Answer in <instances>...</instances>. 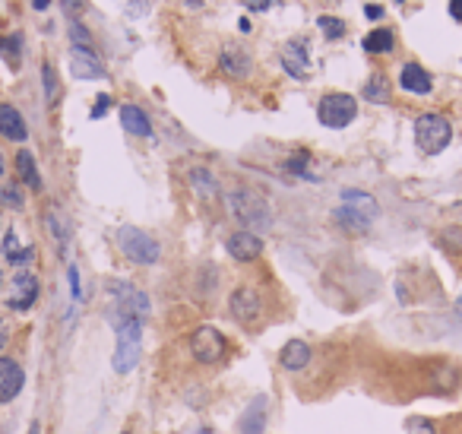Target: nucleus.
I'll return each mask as SVG.
<instances>
[{
  "label": "nucleus",
  "instance_id": "obj_1",
  "mask_svg": "<svg viewBox=\"0 0 462 434\" xmlns=\"http://www.w3.org/2000/svg\"><path fill=\"white\" fill-rule=\"evenodd\" d=\"M111 323L118 329V349H114V371L118 374H130L140 361V339H142V320L136 317H124L114 311L111 314Z\"/></svg>",
  "mask_w": 462,
  "mask_h": 434
},
{
  "label": "nucleus",
  "instance_id": "obj_2",
  "mask_svg": "<svg viewBox=\"0 0 462 434\" xmlns=\"http://www.w3.org/2000/svg\"><path fill=\"white\" fill-rule=\"evenodd\" d=\"M228 210L241 225L257 228V232H266L269 225H272V210H269V203L263 200L257 190H247V188L231 190V194H228Z\"/></svg>",
  "mask_w": 462,
  "mask_h": 434
},
{
  "label": "nucleus",
  "instance_id": "obj_3",
  "mask_svg": "<svg viewBox=\"0 0 462 434\" xmlns=\"http://www.w3.org/2000/svg\"><path fill=\"white\" fill-rule=\"evenodd\" d=\"M118 247H120V254L127 257L130 263H140V266H152V263H158V257H162L158 241L152 238L149 232L136 228V225H124V228H120V232H118Z\"/></svg>",
  "mask_w": 462,
  "mask_h": 434
},
{
  "label": "nucleus",
  "instance_id": "obj_4",
  "mask_svg": "<svg viewBox=\"0 0 462 434\" xmlns=\"http://www.w3.org/2000/svg\"><path fill=\"white\" fill-rule=\"evenodd\" d=\"M453 140V127H450V120L437 111H427L415 120V143L418 150L425 152V156H437L443 152Z\"/></svg>",
  "mask_w": 462,
  "mask_h": 434
},
{
  "label": "nucleus",
  "instance_id": "obj_5",
  "mask_svg": "<svg viewBox=\"0 0 462 434\" xmlns=\"http://www.w3.org/2000/svg\"><path fill=\"white\" fill-rule=\"evenodd\" d=\"M317 118H320L323 127H333V130L349 127L351 120L358 118V98L349 96V92H329L317 105Z\"/></svg>",
  "mask_w": 462,
  "mask_h": 434
},
{
  "label": "nucleus",
  "instance_id": "obj_6",
  "mask_svg": "<svg viewBox=\"0 0 462 434\" xmlns=\"http://www.w3.org/2000/svg\"><path fill=\"white\" fill-rule=\"evenodd\" d=\"M190 355H194L200 365H216L228 355V343L219 333L216 327H200L190 333Z\"/></svg>",
  "mask_w": 462,
  "mask_h": 434
},
{
  "label": "nucleus",
  "instance_id": "obj_7",
  "mask_svg": "<svg viewBox=\"0 0 462 434\" xmlns=\"http://www.w3.org/2000/svg\"><path fill=\"white\" fill-rule=\"evenodd\" d=\"M111 295H114V301H118V314H124V317H136V320H146L149 317V295H142L136 285H130V282H111Z\"/></svg>",
  "mask_w": 462,
  "mask_h": 434
},
{
  "label": "nucleus",
  "instance_id": "obj_8",
  "mask_svg": "<svg viewBox=\"0 0 462 434\" xmlns=\"http://www.w3.org/2000/svg\"><path fill=\"white\" fill-rule=\"evenodd\" d=\"M228 311H231V317H234L238 323L250 327V323H254L257 317L263 314V298H260V292H257L254 285H238V289L231 292V298H228Z\"/></svg>",
  "mask_w": 462,
  "mask_h": 434
},
{
  "label": "nucleus",
  "instance_id": "obj_9",
  "mask_svg": "<svg viewBox=\"0 0 462 434\" xmlns=\"http://www.w3.org/2000/svg\"><path fill=\"white\" fill-rule=\"evenodd\" d=\"M38 301V276H32L29 270H19L10 282V295H7V307L10 311H29Z\"/></svg>",
  "mask_w": 462,
  "mask_h": 434
},
{
  "label": "nucleus",
  "instance_id": "obj_10",
  "mask_svg": "<svg viewBox=\"0 0 462 434\" xmlns=\"http://www.w3.org/2000/svg\"><path fill=\"white\" fill-rule=\"evenodd\" d=\"M282 67L295 80H307L311 76V45L307 38H291L282 48Z\"/></svg>",
  "mask_w": 462,
  "mask_h": 434
},
{
  "label": "nucleus",
  "instance_id": "obj_11",
  "mask_svg": "<svg viewBox=\"0 0 462 434\" xmlns=\"http://www.w3.org/2000/svg\"><path fill=\"white\" fill-rule=\"evenodd\" d=\"M219 67H222V73L231 76V80H247L254 60H250V54H247L244 48L231 42V45H225L222 51H219Z\"/></svg>",
  "mask_w": 462,
  "mask_h": 434
},
{
  "label": "nucleus",
  "instance_id": "obj_12",
  "mask_svg": "<svg viewBox=\"0 0 462 434\" xmlns=\"http://www.w3.org/2000/svg\"><path fill=\"white\" fill-rule=\"evenodd\" d=\"M225 247H228L231 260L250 263V260H257V257L263 254V238L257 232H234V235H228Z\"/></svg>",
  "mask_w": 462,
  "mask_h": 434
},
{
  "label": "nucleus",
  "instance_id": "obj_13",
  "mask_svg": "<svg viewBox=\"0 0 462 434\" xmlns=\"http://www.w3.org/2000/svg\"><path fill=\"white\" fill-rule=\"evenodd\" d=\"M70 70L76 80H102L104 76V64L92 48H70Z\"/></svg>",
  "mask_w": 462,
  "mask_h": 434
},
{
  "label": "nucleus",
  "instance_id": "obj_14",
  "mask_svg": "<svg viewBox=\"0 0 462 434\" xmlns=\"http://www.w3.org/2000/svg\"><path fill=\"white\" fill-rule=\"evenodd\" d=\"M23 383H26V374H23V368H19V361L0 359V406L13 403L19 397Z\"/></svg>",
  "mask_w": 462,
  "mask_h": 434
},
{
  "label": "nucleus",
  "instance_id": "obj_15",
  "mask_svg": "<svg viewBox=\"0 0 462 434\" xmlns=\"http://www.w3.org/2000/svg\"><path fill=\"white\" fill-rule=\"evenodd\" d=\"M0 134L13 143H23L26 136H29V127H26L23 114L16 111V105H10V102H0Z\"/></svg>",
  "mask_w": 462,
  "mask_h": 434
},
{
  "label": "nucleus",
  "instance_id": "obj_16",
  "mask_svg": "<svg viewBox=\"0 0 462 434\" xmlns=\"http://www.w3.org/2000/svg\"><path fill=\"white\" fill-rule=\"evenodd\" d=\"M399 86L405 92H415V96H427L434 89V80L421 64H403V73H399Z\"/></svg>",
  "mask_w": 462,
  "mask_h": 434
},
{
  "label": "nucleus",
  "instance_id": "obj_17",
  "mask_svg": "<svg viewBox=\"0 0 462 434\" xmlns=\"http://www.w3.org/2000/svg\"><path fill=\"white\" fill-rule=\"evenodd\" d=\"M311 345L304 339H288L282 345V352H279V361H282L285 371H301V368L311 365Z\"/></svg>",
  "mask_w": 462,
  "mask_h": 434
},
{
  "label": "nucleus",
  "instance_id": "obj_18",
  "mask_svg": "<svg viewBox=\"0 0 462 434\" xmlns=\"http://www.w3.org/2000/svg\"><path fill=\"white\" fill-rule=\"evenodd\" d=\"M120 124H124V130L133 136H149L152 134V120L149 114L142 111L140 105H120Z\"/></svg>",
  "mask_w": 462,
  "mask_h": 434
},
{
  "label": "nucleus",
  "instance_id": "obj_19",
  "mask_svg": "<svg viewBox=\"0 0 462 434\" xmlns=\"http://www.w3.org/2000/svg\"><path fill=\"white\" fill-rule=\"evenodd\" d=\"M3 260L10 263V266H19V270H23V266H29L32 263V257H35V247H29V244H19V238H16V232L13 228H10L7 235H3Z\"/></svg>",
  "mask_w": 462,
  "mask_h": 434
},
{
  "label": "nucleus",
  "instance_id": "obj_20",
  "mask_svg": "<svg viewBox=\"0 0 462 434\" xmlns=\"http://www.w3.org/2000/svg\"><path fill=\"white\" fill-rule=\"evenodd\" d=\"M16 174H19V181H23L29 190H41V174H38L35 156H32L29 150L16 152Z\"/></svg>",
  "mask_w": 462,
  "mask_h": 434
},
{
  "label": "nucleus",
  "instance_id": "obj_21",
  "mask_svg": "<svg viewBox=\"0 0 462 434\" xmlns=\"http://www.w3.org/2000/svg\"><path fill=\"white\" fill-rule=\"evenodd\" d=\"M187 181H190V188L196 190V197H203V200H216L219 184H216V174L209 172V168H190Z\"/></svg>",
  "mask_w": 462,
  "mask_h": 434
},
{
  "label": "nucleus",
  "instance_id": "obj_22",
  "mask_svg": "<svg viewBox=\"0 0 462 434\" xmlns=\"http://www.w3.org/2000/svg\"><path fill=\"white\" fill-rule=\"evenodd\" d=\"M45 225H48V232H51V238L57 241L60 251H67V241H70V222H67V216H64L57 206H51V210L45 213Z\"/></svg>",
  "mask_w": 462,
  "mask_h": 434
},
{
  "label": "nucleus",
  "instance_id": "obj_23",
  "mask_svg": "<svg viewBox=\"0 0 462 434\" xmlns=\"http://www.w3.org/2000/svg\"><path fill=\"white\" fill-rule=\"evenodd\" d=\"M333 219H335V225H342L345 232H351V235H361L371 228V219L361 216L358 210H349V206H339V210L333 213Z\"/></svg>",
  "mask_w": 462,
  "mask_h": 434
},
{
  "label": "nucleus",
  "instance_id": "obj_24",
  "mask_svg": "<svg viewBox=\"0 0 462 434\" xmlns=\"http://www.w3.org/2000/svg\"><path fill=\"white\" fill-rule=\"evenodd\" d=\"M361 48H364L367 54H389V51L396 48V35H393V29H373L371 35H364Z\"/></svg>",
  "mask_w": 462,
  "mask_h": 434
},
{
  "label": "nucleus",
  "instance_id": "obj_25",
  "mask_svg": "<svg viewBox=\"0 0 462 434\" xmlns=\"http://www.w3.org/2000/svg\"><path fill=\"white\" fill-rule=\"evenodd\" d=\"M342 206H349V210H358L361 216H367V219L377 216V200H373L371 194H364V190H345V194H342Z\"/></svg>",
  "mask_w": 462,
  "mask_h": 434
},
{
  "label": "nucleus",
  "instance_id": "obj_26",
  "mask_svg": "<svg viewBox=\"0 0 462 434\" xmlns=\"http://www.w3.org/2000/svg\"><path fill=\"white\" fill-rule=\"evenodd\" d=\"M361 96H364L367 102H373V105H383V102H389V80L383 73H373L371 80L361 86Z\"/></svg>",
  "mask_w": 462,
  "mask_h": 434
},
{
  "label": "nucleus",
  "instance_id": "obj_27",
  "mask_svg": "<svg viewBox=\"0 0 462 434\" xmlns=\"http://www.w3.org/2000/svg\"><path fill=\"white\" fill-rule=\"evenodd\" d=\"M0 203H3L7 210H23V203H26L23 188H19V184H3V188H0Z\"/></svg>",
  "mask_w": 462,
  "mask_h": 434
},
{
  "label": "nucleus",
  "instance_id": "obj_28",
  "mask_svg": "<svg viewBox=\"0 0 462 434\" xmlns=\"http://www.w3.org/2000/svg\"><path fill=\"white\" fill-rule=\"evenodd\" d=\"M317 23H320L323 35H326L329 42H333V38H342L345 32H349V26H345L342 19H339V16H320V19H317Z\"/></svg>",
  "mask_w": 462,
  "mask_h": 434
},
{
  "label": "nucleus",
  "instance_id": "obj_29",
  "mask_svg": "<svg viewBox=\"0 0 462 434\" xmlns=\"http://www.w3.org/2000/svg\"><path fill=\"white\" fill-rule=\"evenodd\" d=\"M41 80H45V96H48V102H57V96H60V82H57V73H54V67L51 64H41Z\"/></svg>",
  "mask_w": 462,
  "mask_h": 434
},
{
  "label": "nucleus",
  "instance_id": "obj_30",
  "mask_svg": "<svg viewBox=\"0 0 462 434\" xmlns=\"http://www.w3.org/2000/svg\"><path fill=\"white\" fill-rule=\"evenodd\" d=\"M19 48H23V38H19V35L0 38V54H3V57H10V64H13V67H19Z\"/></svg>",
  "mask_w": 462,
  "mask_h": 434
},
{
  "label": "nucleus",
  "instance_id": "obj_31",
  "mask_svg": "<svg viewBox=\"0 0 462 434\" xmlns=\"http://www.w3.org/2000/svg\"><path fill=\"white\" fill-rule=\"evenodd\" d=\"M118 7L124 10L127 19H142V16L149 13V0H118Z\"/></svg>",
  "mask_w": 462,
  "mask_h": 434
},
{
  "label": "nucleus",
  "instance_id": "obj_32",
  "mask_svg": "<svg viewBox=\"0 0 462 434\" xmlns=\"http://www.w3.org/2000/svg\"><path fill=\"white\" fill-rule=\"evenodd\" d=\"M307 162H311V156H307V152H298V156H291L288 162H285V168H288L291 174H301V178H307Z\"/></svg>",
  "mask_w": 462,
  "mask_h": 434
},
{
  "label": "nucleus",
  "instance_id": "obj_33",
  "mask_svg": "<svg viewBox=\"0 0 462 434\" xmlns=\"http://www.w3.org/2000/svg\"><path fill=\"white\" fill-rule=\"evenodd\" d=\"M70 38L76 42V48H92L89 29H86V26H80V23H70Z\"/></svg>",
  "mask_w": 462,
  "mask_h": 434
},
{
  "label": "nucleus",
  "instance_id": "obj_34",
  "mask_svg": "<svg viewBox=\"0 0 462 434\" xmlns=\"http://www.w3.org/2000/svg\"><path fill=\"white\" fill-rule=\"evenodd\" d=\"M405 434H437V428H434L427 419H418L415 415V419L405 422Z\"/></svg>",
  "mask_w": 462,
  "mask_h": 434
},
{
  "label": "nucleus",
  "instance_id": "obj_35",
  "mask_svg": "<svg viewBox=\"0 0 462 434\" xmlns=\"http://www.w3.org/2000/svg\"><path fill=\"white\" fill-rule=\"evenodd\" d=\"M108 108H111V96H104V92H102V96L95 98V105H92L89 118H92V120H98L102 114H108Z\"/></svg>",
  "mask_w": 462,
  "mask_h": 434
},
{
  "label": "nucleus",
  "instance_id": "obj_36",
  "mask_svg": "<svg viewBox=\"0 0 462 434\" xmlns=\"http://www.w3.org/2000/svg\"><path fill=\"white\" fill-rule=\"evenodd\" d=\"M250 13H266V10H272L279 3V0H241Z\"/></svg>",
  "mask_w": 462,
  "mask_h": 434
},
{
  "label": "nucleus",
  "instance_id": "obj_37",
  "mask_svg": "<svg viewBox=\"0 0 462 434\" xmlns=\"http://www.w3.org/2000/svg\"><path fill=\"white\" fill-rule=\"evenodd\" d=\"M82 7H86V0H64V10H67L70 16H76Z\"/></svg>",
  "mask_w": 462,
  "mask_h": 434
},
{
  "label": "nucleus",
  "instance_id": "obj_38",
  "mask_svg": "<svg viewBox=\"0 0 462 434\" xmlns=\"http://www.w3.org/2000/svg\"><path fill=\"white\" fill-rule=\"evenodd\" d=\"M70 282H73V298H80L82 289H80V273H76V266H70Z\"/></svg>",
  "mask_w": 462,
  "mask_h": 434
},
{
  "label": "nucleus",
  "instance_id": "obj_39",
  "mask_svg": "<svg viewBox=\"0 0 462 434\" xmlns=\"http://www.w3.org/2000/svg\"><path fill=\"white\" fill-rule=\"evenodd\" d=\"M364 13H367V19H380V16H383V7H377V3H367Z\"/></svg>",
  "mask_w": 462,
  "mask_h": 434
},
{
  "label": "nucleus",
  "instance_id": "obj_40",
  "mask_svg": "<svg viewBox=\"0 0 462 434\" xmlns=\"http://www.w3.org/2000/svg\"><path fill=\"white\" fill-rule=\"evenodd\" d=\"M450 16L462 23V0H450Z\"/></svg>",
  "mask_w": 462,
  "mask_h": 434
},
{
  "label": "nucleus",
  "instance_id": "obj_41",
  "mask_svg": "<svg viewBox=\"0 0 462 434\" xmlns=\"http://www.w3.org/2000/svg\"><path fill=\"white\" fill-rule=\"evenodd\" d=\"M7 333H10V329H7V323H3V320H0V349H3V345H7Z\"/></svg>",
  "mask_w": 462,
  "mask_h": 434
},
{
  "label": "nucleus",
  "instance_id": "obj_42",
  "mask_svg": "<svg viewBox=\"0 0 462 434\" xmlns=\"http://www.w3.org/2000/svg\"><path fill=\"white\" fill-rule=\"evenodd\" d=\"M48 3H51V0H32V7L35 10H48Z\"/></svg>",
  "mask_w": 462,
  "mask_h": 434
},
{
  "label": "nucleus",
  "instance_id": "obj_43",
  "mask_svg": "<svg viewBox=\"0 0 462 434\" xmlns=\"http://www.w3.org/2000/svg\"><path fill=\"white\" fill-rule=\"evenodd\" d=\"M3 172H7V159H3V150H0V178H3Z\"/></svg>",
  "mask_w": 462,
  "mask_h": 434
},
{
  "label": "nucleus",
  "instance_id": "obj_44",
  "mask_svg": "<svg viewBox=\"0 0 462 434\" xmlns=\"http://www.w3.org/2000/svg\"><path fill=\"white\" fill-rule=\"evenodd\" d=\"M456 317H459V320H462V295H459V298H456Z\"/></svg>",
  "mask_w": 462,
  "mask_h": 434
},
{
  "label": "nucleus",
  "instance_id": "obj_45",
  "mask_svg": "<svg viewBox=\"0 0 462 434\" xmlns=\"http://www.w3.org/2000/svg\"><path fill=\"white\" fill-rule=\"evenodd\" d=\"M29 434H38V425H32V428H29Z\"/></svg>",
  "mask_w": 462,
  "mask_h": 434
},
{
  "label": "nucleus",
  "instance_id": "obj_46",
  "mask_svg": "<svg viewBox=\"0 0 462 434\" xmlns=\"http://www.w3.org/2000/svg\"><path fill=\"white\" fill-rule=\"evenodd\" d=\"M0 285H3V270H0Z\"/></svg>",
  "mask_w": 462,
  "mask_h": 434
},
{
  "label": "nucleus",
  "instance_id": "obj_47",
  "mask_svg": "<svg viewBox=\"0 0 462 434\" xmlns=\"http://www.w3.org/2000/svg\"><path fill=\"white\" fill-rule=\"evenodd\" d=\"M399 3H403V0H399Z\"/></svg>",
  "mask_w": 462,
  "mask_h": 434
}]
</instances>
